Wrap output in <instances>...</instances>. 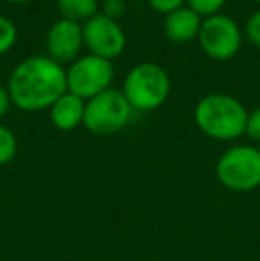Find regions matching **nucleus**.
Returning a JSON list of instances; mask_svg holds the SVG:
<instances>
[{
	"label": "nucleus",
	"mask_w": 260,
	"mask_h": 261,
	"mask_svg": "<svg viewBox=\"0 0 260 261\" xmlns=\"http://www.w3.org/2000/svg\"><path fill=\"white\" fill-rule=\"evenodd\" d=\"M68 91L66 71L50 57L36 55L21 61L9 76L11 103L25 112L50 109Z\"/></svg>",
	"instance_id": "nucleus-1"
},
{
	"label": "nucleus",
	"mask_w": 260,
	"mask_h": 261,
	"mask_svg": "<svg viewBox=\"0 0 260 261\" xmlns=\"http://www.w3.org/2000/svg\"><path fill=\"white\" fill-rule=\"evenodd\" d=\"M248 110L230 94H207L195 109V123L207 137L233 141L246 134Z\"/></svg>",
	"instance_id": "nucleus-2"
},
{
	"label": "nucleus",
	"mask_w": 260,
	"mask_h": 261,
	"mask_svg": "<svg viewBox=\"0 0 260 261\" xmlns=\"http://www.w3.org/2000/svg\"><path fill=\"white\" fill-rule=\"evenodd\" d=\"M171 82L166 69L155 62H141L130 69L123 84V96L135 110H153L170 96Z\"/></svg>",
	"instance_id": "nucleus-3"
},
{
	"label": "nucleus",
	"mask_w": 260,
	"mask_h": 261,
	"mask_svg": "<svg viewBox=\"0 0 260 261\" xmlns=\"http://www.w3.org/2000/svg\"><path fill=\"white\" fill-rule=\"evenodd\" d=\"M216 178L230 192H251L260 187V149L233 146L216 162Z\"/></svg>",
	"instance_id": "nucleus-4"
},
{
	"label": "nucleus",
	"mask_w": 260,
	"mask_h": 261,
	"mask_svg": "<svg viewBox=\"0 0 260 261\" xmlns=\"http://www.w3.org/2000/svg\"><path fill=\"white\" fill-rule=\"evenodd\" d=\"M132 110L122 91L107 89L86 101L82 124L93 135H112L129 124Z\"/></svg>",
	"instance_id": "nucleus-5"
},
{
	"label": "nucleus",
	"mask_w": 260,
	"mask_h": 261,
	"mask_svg": "<svg viewBox=\"0 0 260 261\" xmlns=\"http://www.w3.org/2000/svg\"><path fill=\"white\" fill-rule=\"evenodd\" d=\"M112 79H114L112 62L91 54L77 59L66 71L68 91L86 101L111 89Z\"/></svg>",
	"instance_id": "nucleus-6"
},
{
	"label": "nucleus",
	"mask_w": 260,
	"mask_h": 261,
	"mask_svg": "<svg viewBox=\"0 0 260 261\" xmlns=\"http://www.w3.org/2000/svg\"><path fill=\"white\" fill-rule=\"evenodd\" d=\"M198 41L205 54L216 61H228L239 52L243 34L235 21L225 14H212L201 21Z\"/></svg>",
	"instance_id": "nucleus-7"
},
{
	"label": "nucleus",
	"mask_w": 260,
	"mask_h": 261,
	"mask_svg": "<svg viewBox=\"0 0 260 261\" xmlns=\"http://www.w3.org/2000/svg\"><path fill=\"white\" fill-rule=\"evenodd\" d=\"M82 36L84 45L87 46L91 55L107 59V61L122 55L127 45L125 32L118 25V21L104 16L102 13L84 23Z\"/></svg>",
	"instance_id": "nucleus-8"
},
{
	"label": "nucleus",
	"mask_w": 260,
	"mask_h": 261,
	"mask_svg": "<svg viewBox=\"0 0 260 261\" xmlns=\"http://www.w3.org/2000/svg\"><path fill=\"white\" fill-rule=\"evenodd\" d=\"M84 45L82 27L77 21L59 20L50 27L46 34V50L49 57L56 62H69L79 55Z\"/></svg>",
	"instance_id": "nucleus-9"
},
{
	"label": "nucleus",
	"mask_w": 260,
	"mask_h": 261,
	"mask_svg": "<svg viewBox=\"0 0 260 261\" xmlns=\"http://www.w3.org/2000/svg\"><path fill=\"white\" fill-rule=\"evenodd\" d=\"M201 29V16L191 9V7H180L173 13L166 14L164 20V32L166 38L173 43H189L198 39Z\"/></svg>",
	"instance_id": "nucleus-10"
},
{
	"label": "nucleus",
	"mask_w": 260,
	"mask_h": 261,
	"mask_svg": "<svg viewBox=\"0 0 260 261\" xmlns=\"http://www.w3.org/2000/svg\"><path fill=\"white\" fill-rule=\"evenodd\" d=\"M86 100L66 91L63 96L50 107V121L61 132H72L84 123Z\"/></svg>",
	"instance_id": "nucleus-11"
},
{
	"label": "nucleus",
	"mask_w": 260,
	"mask_h": 261,
	"mask_svg": "<svg viewBox=\"0 0 260 261\" xmlns=\"http://www.w3.org/2000/svg\"><path fill=\"white\" fill-rule=\"evenodd\" d=\"M59 13L64 20L72 21H87L98 14V0H57Z\"/></svg>",
	"instance_id": "nucleus-12"
},
{
	"label": "nucleus",
	"mask_w": 260,
	"mask_h": 261,
	"mask_svg": "<svg viewBox=\"0 0 260 261\" xmlns=\"http://www.w3.org/2000/svg\"><path fill=\"white\" fill-rule=\"evenodd\" d=\"M16 153H18L16 135L7 126L0 124V167L7 165L9 162H13Z\"/></svg>",
	"instance_id": "nucleus-13"
},
{
	"label": "nucleus",
	"mask_w": 260,
	"mask_h": 261,
	"mask_svg": "<svg viewBox=\"0 0 260 261\" xmlns=\"http://www.w3.org/2000/svg\"><path fill=\"white\" fill-rule=\"evenodd\" d=\"M18 31L16 25L6 16H0V55L9 52L16 43Z\"/></svg>",
	"instance_id": "nucleus-14"
},
{
	"label": "nucleus",
	"mask_w": 260,
	"mask_h": 261,
	"mask_svg": "<svg viewBox=\"0 0 260 261\" xmlns=\"http://www.w3.org/2000/svg\"><path fill=\"white\" fill-rule=\"evenodd\" d=\"M187 7H191L195 13L200 16H212V14H218V11L225 6L226 0H185Z\"/></svg>",
	"instance_id": "nucleus-15"
},
{
	"label": "nucleus",
	"mask_w": 260,
	"mask_h": 261,
	"mask_svg": "<svg viewBox=\"0 0 260 261\" xmlns=\"http://www.w3.org/2000/svg\"><path fill=\"white\" fill-rule=\"evenodd\" d=\"M125 0H104V4H102V14L107 18H111V20H118L120 16H123V13H125Z\"/></svg>",
	"instance_id": "nucleus-16"
},
{
	"label": "nucleus",
	"mask_w": 260,
	"mask_h": 261,
	"mask_svg": "<svg viewBox=\"0 0 260 261\" xmlns=\"http://www.w3.org/2000/svg\"><path fill=\"white\" fill-rule=\"evenodd\" d=\"M246 135L251 139V141L260 142V107L255 109L253 112H248Z\"/></svg>",
	"instance_id": "nucleus-17"
},
{
	"label": "nucleus",
	"mask_w": 260,
	"mask_h": 261,
	"mask_svg": "<svg viewBox=\"0 0 260 261\" xmlns=\"http://www.w3.org/2000/svg\"><path fill=\"white\" fill-rule=\"evenodd\" d=\"M246 36L255 46L260 48V11L251 14L250 20L246 23Z\"/></svg>",
	"instance_id": "nucleus-18"
},
{
	"label": "nucleus",
	"mask_w": 260,
	"mask_h": 261,
	"mask_svg": "<svg viewBox=\"0 0 260 261\" xmlns=\"http://www.w3.org/2000/svg\"><path fill=\"white\" fill-rule=\"evenodd\" d=\"M184 2L185 0H148V4L153 9L164 14H170V13H173V11L184 7Z\"/></svg>",
	"instance_id": "nucleus-19"
},
{
	"label": "nucleus",
	"mask_w": 260,
	"mask_h": 261,
	"mask_svg": "<svg viewBox=\"0 0 260 261\" xmlns=\"http://www.w3.org/2000/svg\"><path fill=\"white\" fill-rule=\"evenodd\" d=\"M11 107V98H9V93H7L6 87L0 86V117H4L7 114Z\"/></svg>",
	"instance_id": "nucleus-20"
},
{
	"label": "nucleus",
	"mask_w": 260,
	"mask_h": 261,
	"mask_svg": "<svg viewBox=\"0 0 260 261\" xmlns=\"http://www.w3.org/2000/svg\"><path fill=\"white\" fill-rule=\"evenodd\" d=\"M9 2H13V4H25V2H29V0H9Z\"/></svg>",
	"instance_id": "nucleus-21"
},
{
	"label": "nucleus",
	"mask_w": 260,
	"mask_h": 261,
	"mask_svg": "<svg viewBox=\"0 0 260 261\" xmlns=\"http://www.w3.org/2000/svg\"><path fill=\"white\" fill-rule=\"evenodd\" d=\"M257 2H260V0H257Z\"/></svg>",
	"instance_id": "nucleus-22"
}]
</instances>
